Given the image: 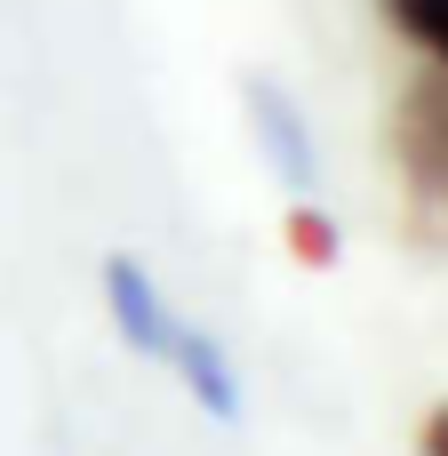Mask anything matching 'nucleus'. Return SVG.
I'll return each mask as SVG.
<instances>
[{
	"mask_svg": "<svg viewBox=\"0 0 448 456\" xmlns=\"http://www.w3.org/2000/svg\"><path fill=\"white\" fill-rule=\"evenodd\" d=\"M385 16H393L401 40H417V48L448 72V0H385Z\"/></svg>",
	"mask_w": 448,
	"mask_h": 456,
	"instance_id": "4",
	"label": "nucleus"
},
{
	"mask_svg": "<svg viewBox=\"0 0 448 456\" xmlns=\"http://www.w3.org/2000/svg\"><path fill=\"white\" fill-rule=\"evenodd\" d=\"M417 456H448V401L425 417V433H417Z\"/></svg>",
	"mask_w": 448,
	"mask_h": 456,
	"instance_id": "6",
	"label": "nucleus"
},
{
	"mask_svg": "<svg viewBox=\"0 0 448 456\" xmlns=\"http://www.w3.org/2000/svg\"><path fill=\"white\" fill-rule=\"evenodd\" d=\"M248 120H257V136H265V160H273L297 192H313V184H321V152H313V136H305L297 96H281L273 80H248Z\"/></svg>",
	"mask_w": 448,
	"mask_h": 456,
	"instance_id": "3",
	"label": "nucleus"
},
{
	"mask_svg": "<svg viewBox=\"0 0 448 456\" xmlns=\"http://www.w3.org/2000/svg\"><path fill=\"white\" fill-rule=\"evenodd\" d=\"M289 240H297V256H313V265H329V256H337V232H329V216H321V208H289Z\"/></svg>",
	"mask_w": 448,
	"mask_h": 456,
	"instance_id": "5",
	"label": "nucleus"
},
{
	"mask_svg": "<svg viewBox=\"0 0 448 456\" xmlns=\"http://www.w3.org/2000/svg\"><path fill=\"white\" fill-rule=\"evenodd\" d=\"M104 305H112L120 337H128L144 361H160L208 417H240V377H232L224 345H216L200 321H184V313L168 305V289H160L136 256H104Z\"/></svg>",
	"mask_w": 448,
	"mask_h": 456,
	"instance_id": "1",
	"label": "nucleus"
},
{
	"mask_svg": "<svg viewBox=\"0 0 448 456\" xmlns=\"http://www.w3.org/2000/svg\"><path fill=\"white\" fill-rule=\"evenodd\" d=\"M393 168L417 200L448 208V72L441 64L393 96Z\"/></svg>",
	"mask_w": 448,
	"mask_h": 456,
	"instance_id": "2",
	"label": "nucleus"
}]
</instances>
